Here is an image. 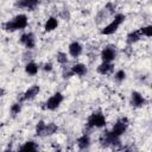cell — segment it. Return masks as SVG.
<instances>
[{
  "label": "cell",
  "mask_w": 152,
  "mask_h": 152,
  "mask_svg": "<svg viewBox=\"0 0 152 152\" xmlns=\"http://www.w3.org/2000/svg\"><path fill=\"white\" fill-rule=\"evenodd\" d=\"M28 25V18L26 14H17L15 17H13L12 19L5 21L2 24V28L7 32H15L19 30H24L26 26Z\"/></svg>",
  "instance_id": "cell-1"
},
{
  "label": "cell",
  "mask_w": 152,
  "mask_h": 152,
  "mask_svg": "<svg viewBox=\"0 0 152 152\" xmlns=\"http://www.w3.org/2000/svg\"><path fill=\"white\" fill-rule=\"evenodd\" d=\"M126 20V15L124 13H115L113 15V19L110 23H108L106 26H103L100 31V33L102 36H110L113 33H115L118 31V28L120 27V25Z\"/></svg>",
  "instance_id": "cell-2"
},
{
  "label": "cell",
  "mask_w": 152,
  "mask_h": 152,
  "mask_svg": "<svg viewBox=\"0 0 152 152\" xmlns=\"http://www.w3.org/2000/svg\"><path fill=\"white\" fill-rule=\"evenodd\" d=\"M107 125V119L104 116V114L100 110L97 112H93L86 122V127L87 129H94V128H102Z\"/></svg>",
  "instance_id": "cell-3"
},
{
  "label": "cell",
  "mask_w": 152,
  "mask_h": 152,
  "mask_svg": "<svg viewBox=\"0 0 152 152\" xmlns=\"http://www.w3.org/2000/svg\"><path fill=\"white\" fill-rule=\"evenodd\" d=\"M100 144L103 147H118L121 144L119 137H115L110 133V131H106L100 135Z\"/></svg>",
  "instance_id": "cell-4"
},
{
  "label": "cell",
  "mask_w": 152,
  "mask_h": 152,
  "mask_svg": "<svg viewBox=\"0 0 152 152\" xmlns=\"http://www.w3.org/2000/svg\"><path fill=\"white\" fill-rule=\"evenodd\" d=\"M64 100V96L62 93L57 91L55 94H52L45 102H44V109H48V110H56L63 102Z\"/></svg>",
  "instance_id": "cell-5"
},
{
  "label": "cell",
  "mask_w": 152,
  "mask_h": 152,
  "mask_svg": "<svg viewBox=\"0 0 152 152\" xmlns=\"http://www.w3.org/2000/svg\"><path fill=\"white\" fill-rule=\"evenodd\" d=\"M128 125H129V121L127 118H120L116 120V122L113 125L112 129H110V133L114 134L115 137H119L121 138V135H124L128 128Z\"/></svg>",
  "instance_id": "cell-6"
},
{
  "label": "cell",
  "mask_w": 152,
  "mask_h": 152,
  "mask_svg": "<svg viewBox=\"0 0 152 152\" xmlns=\"http://www.w3.org/2000/svg\"><path fill=\"white\" fill-rule=\"evenodd\" d=\"M118 56V50H116V46L115 45H107L104 46L101 52H100V57L102 59V62H113Z\"/></svg>",
  "instance_id": "cell-7"
},
{
  "label": "cell",
  "mask_w": 152,
  "mask_h": 152,
  "mask_svg": "<svg viewBox=\"0 0 152 152\" xmlns=\"http://www.w3.org/2000/svg\"><path fill=\"white\" fill-rule=\"evenodd\" d=\"M19 42L21 45H24L27 50H32L36 46V37L32 32H26L23 33L19 38Z\"/></svg>",
  "instance_id": "cell-8"
},
{
  "label": "cell",
  "mask_w": 152,
  "mask_h": 152,
  "mask_svg": "<svg viewBox=\"0 0 152 152\" xmlns=\"http://www.w3.org/2000/svg\"><path fill=\"white\" fill-rule=\"evenodd\" d=\"M39 0H17L15 1V7L20 10H27V11H33L38 7Z\"/></svg>",
  "instance_id": "cell-9"
},
{
  "label": "cell",
  "mask_w": 152,
  "mask_h": 152,
  "mask_svg": "<svg viewBox=\"0 0 152 152\" xmlns=\"http://www.w3.org/2000/svg\"><path fill=\"white\" fill-rule=\"evenodd\" d=\"M146 104V99L139 91L131 93V106L134 108H141Z\"/></svg>",
  "instance_id": "cell-10"
},
{
  "label": "cell",
  "mask_w": 152,
  "mask_h": 152,
  "mask_svg": "<svg viewBox=\"0 0 152 152\" xmlns=\"http://www.w3.org/2000/svg\"><path fill=\"white\" fill-rule=\"evenodd\" d=\"M40 93V87L37 86V84H33L28 89H26L21 96V101H31L33 100L38 94Z\"/></svg>",
  "instance_id": "cell-11"
},
{
  "label": "cell",
  "mask_w": 152,
  "mask_h": 152,
  "mask_svg": "<svg viewBox=\"0 0 152 152\" xmlns=\"http://www.w3.org/2000/svg\"><path fill=\"white\" fill-rule=\"evenodd\" d=\"M68 51H69V55L72 57V58H77L82 55L83 52V46L81 45V43L78 42H71L69 44V48H68Z\"/></svg>",
  "instance_id": "cell-12"
},
{
  "label": "cell",
  "mask_w": 152,
  "mask_h": 152,
  "mask_svg": "<svg viewBox=\"0 0 152 152\" xmlns=\"http://www.w3.org/2000/svg\"><path fill=\"white\" fill-rule=\"evenodd\" d=\"M96 71L100 74V75H110L113 71H114V64L112 62H101L97 68H96Z\"/></svg>",
  "instance_id": "cell-13"
},
{
  "label": "cell",
  "mask_w": 152,
  "mask_h": 152,
  "mask_svg": "<svg viewBox=\"0 0 152 152\" xmlns=\"http://www.w3.org/2000/svg\"><path fill=\"white\" fill-rule=\"evenodd\" d=\"M90 144H91L90 142V137H89L88 133H83L76 140V145H77V147L80 150H87V148H89L90 147Z\"/></svg>",
  "instance_id": "cell-14"
},
{
  "label": "cell",
  "mask_w": 152,
  "mask_h": 152,
  "mask_svg": "<svg viewBox=\"0 0 152 152\" xmlns=\"http://www.w3.org/2000/svg\"><path fill=\"white\" fill-rule=\"evenodd\" d=\"M141 38H142V34H141L140 30H134V31H131V32L126 36V43H127L128 45H133V44L138 43Z\"/></svg>",
  "instance_id": "cell-15"
},
{
  "label": "cell",
  "mask_w": 152,
  "mask_h": 152,
  "mask_svg": "<svg viewBox=\"0 0 152 152\" xmlns=\"http://www.w3.org/2000/svg\"><path fill=\"white\" fill-rule=\"evenodd\" d=\"M70 68H71V71H72L74 76L82 77V76H84V75L88 72V68H87V65L83 64V63H76V64L71 65Z\"/></svg>",
  "instance_id": "cell-16"
},
{
  "label": "cell",
  "mask_w": 152,
  "mask_h": 152,
  "mask_svg": "<svg viewBox=\"0 0 152 152\" xmlns=\"http://www.w3.org/2000/svg\"><path fill=\"white\" fill-rule=\"evenodd\" d=\"M58 27V19L56 17H50L46 19L44 24V31L45 32H52Z\"/></svg>",
  "instance_id": "cell-17"
},
{
  "label": "cell",
  "mask_w": 152,
  "mask_h": 152,
  "mask_svg": "<svg viewBox=\"0 0 152 152\" xmlns=\"http://www.w3.org/2000/svg\"><path fill=\"white\" fill-rule=\"evenodd\" d=\"M39 71V66L36 62L33 61H28L26 64H25V72L28 75V76H36Z\"/></svg>",
  "instance_id": "cell-18"
},
{
  "label": "cell",
  "mask_w": 152,
  "mask_h": 152,
  "mask_svg": "<svg viewBox=\"0 0 152 152\" xmlns=\"http://www.w3.org/2000/svg\"><path fill=\"white\" fill-rule=\"evenodd\" d=\"M109 17H112L110 14H109V12L103 7V8H101L97 13H96V17H95V23L97 24V25H100V24H102L104 20H107Z\"/></svg>",
  "instance_id": "cell-19"
},
{
  "label": "cell",
  "mask_w": 152,
  "mask_h": 152,
  "mask_svg": "<svg viewBox=\"0 0 152 152\" xmlns=\"http://www.w3.org/2000/svg\"><path fill=\"white\" fill-rule=\"evenodd\" d=\"M20 151H24V152H33V151H37L38 150V146L36 144V141L33 140H27L25 141L20 147H19Z\"/></svg>",
  "instance_id": "cell-20"
},
{
  "label": "cell",
  "mask_w": 152,
  "mask_h": 152,
  "mask_svg": "<svg viewBox=\"0 0 152 152\" xmlns=\"http://www.w3.org/2000/svg\"><path fill=\"white\" fill-rule=\"evenodd\" d=\"M45 127H46V122L45 121H43V120L38 121L37 125H36V129H34L36 135L39 137V138L45 137Z\"/></svg>",
  "instance_id": "cell-21"
},
{
  "label": "cell",
  "mask_w": 152,
  "mask_h": 152,
  "mask_svg": "<svg viewBox=\"0 0 152 152\" xmlns=\"http://www.w3.org/2000/svg\"><path fill=\"white\" fill-rule=\"evenodd\" d=\"M57 131H58V126L55 122H49L46 124V127H45V137L53 135L57 133Z\"/></svg>",
  "instance_id": "cell-22"
},
{
  "label": "cell",
  "mask_w": 152,
  "mask_h": 152,
  "mask_svg": "<svg viewBox=\"0 0 152 152\" xmlns=\"http://www.w3.org/2000/svg\"><path fill=\"white\" fill-rule=\"evenodd\" d=\"M56 61L61 64V65H65L66 63H68V55L65 53V52H63V51H59V52H57L56 53Z\"/></svg>",
  "instance_id": "cell-23"
},
{
  "label": "cell",
  "mask_w": 152,
  "mask_h": 152,
  "mask_svg": "<svg viewBox=\"0 0 152 152\" xmlns=\"http://www.w3.org/2000/svg\"><path fill=\"white\" fill-rule=\"evenodd\" d=\"M114 80H115V82H118V83L124 82V81L126 80V71L122 70V69L115 71V74H114Z\"/></svg>",
  "instance_id": "cell-24"
},
{
  "label": "cell",
  "mask_w": 152,
  "mask_h": 152,
  "mask_svg": "<svg viewBox=\"0 0 152 152\" xmlns=\"http://www.w3.org/2000/svg\"><path fill=\"white\" fill-rule=\"evenodd\" d=\"M10 112H11L12 116H17V115L21 112V102H14V103L11 106Z\"/></svg>",
  "instance_id": "cell-25"
},
{
  "label": "cell",
  "mask_w": 152,
  "mask_h": 152,
  "mask_svg": "<svg viewBox=\"0 0 152 152\" xmlns=\"http://www.w3.org/2000/svg\"><path fill=\"white\" fill-rule=\"evenodd\" d=\"M139 30H140L142 37H147V38H150V37L152 36V26H151V25L142 26V27H140Z\"/></svg>",
  "instance_id": "cell-26"
},
{
  "label": "cell",
  "mask_w": 152,
  "mask_h": 152,
  "mask_svg": "<svg viewBox=\"0 0 152 152\" xmlns=\"http://www.w3.org/2000/svg\"><path fill=\"white\" fill-rule=\"evenodd\" d=\"M70 17H71V14H70V11H69L68 8H63V10H61V12H59V18H61V19L68 21V20L70 19Z\"/></svg>",
  "instance_id": "cell-27"
},
{
  "label": "cell",
  "mask_w": 152,
  "mask_h": 152,
  "mask_svg": "<svg viewBox=\"0 0 152 152\" xmlns=\"http://www.w3.org/2000/svg\"><path fill=\"white\" fill-rule=\"evenodd\" d=\"M62 76H63L64 80L72 77L74 74H72V71H71V68H70V66H69V68H64V69H63V72H62Z\"/></svg>",
  "instance_id": "cell-28"
},
{
  "label": "cell",
  "mask_w": 152,
  "mask_h": 152,
  "mask_svg": "<svg viewBox=\"0 0 152 152\" xmlns=\"http://www.w3.org/2000/svg\"><path fill=\"white\" fill-rule=\"evenodd\" d=\"M43 70H44L45 72H51V71L53 70V65H52V63H50V62L44 63V65H43Z\"/></svg>",
  "instance_id": "cell-29"
},
{
  "label": "cell",
  "mask_w": 152,
  "mask_h": 152,
  "mask_svg": "<svg viewBox=\"0 0 152 152\" xmlns=\"http://www.w3.org/2000/svg\"><path fill=\"white\" fill-rule=\"evenodd\" d=\"M5 93H6V91H5V89L0 87V99H1V97H2L4 95H5Z\"/></svg>",
  "instance_id": "cell-30"
}]
</instances>
